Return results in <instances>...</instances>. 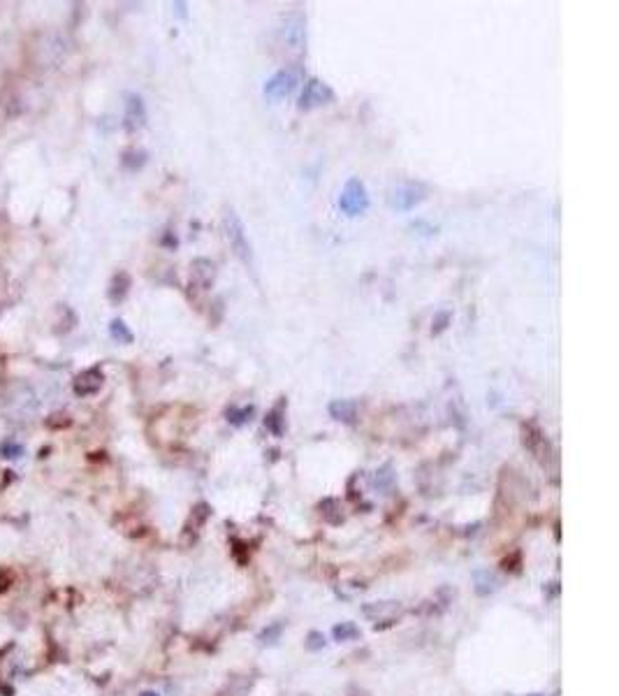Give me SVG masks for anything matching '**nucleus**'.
<instances>
[{"label": "nucleus", "mask_w": 619, "mask_h": 696, "mask_svg": "<svg viewBox=\"0 0 619 696\" xmlns=\"http://www.w3.org/2000/svg\"><path fill=\"white\" fill-rule=\"evenodd\" d=\"M281 629H283L281 624H274L272 629H265V631L260 633V641H265V638H276L279 633H281Z\"/></svg>", "instance_id": "nucleus-19"}, {"label": "nucleus", "mask_w": 619, "mask_h": 696, "mask_svg": "<svg viewBox=\"0 0 619 696\" xmlns=\"http://www.w3.org/2000/svg\"><path fill=\"white\" fill-rule=\"evenodd\" d=\"M424 186L420 182H404L395 186L387 195V202H390L392 209L397 211H411L415 204H420L424 200Z\"/></svg>", "instance_id": "nucleus-3"}, {"label": "nucleus", "mask_w": 619, "mask_h": 696, "mask_svg": "<svg viewBox=\"0 0 619 696\" xmlns=\"http://www.w3.org/2000/svg\"><path fill=\"white\" fill-rule=\"evenodd\" d=\"M223 230H225V239L230 241L232 251L237 253V258L243 260V263H251L253 253H251V244H248L246 237V230H243V223L235 211H225L223 216Z\"/></svg>", "instance_id": "nucleus-1"}, {"label": "nucleus", "mask_w": 619, "mask_h": 696, "mask_svg": "<svg viewBox=\"0 0 619 696\" xmlns=\"http://www.w3.org/2000/svg\"><path fill=\"white\" fill-rule=\"evenodd\" d=\"M497 587H499V583H497V578H494V574H490V571H476V589H478V594H490Z\"/></svg>", "instance_id": "nucleus-13"}, {"label": "nucleus", "mask_w": 619, "mask_h": 696, "mask_svg": "<svg viewBox=\"0 0 619 696\" xmlns=\"http://www.w3.org/2000/svg\"><path fill=\"white\" fill-rule=\"evenodd\" d=\"M109 334H111V339L118 341V344H133V339H135L130 327L121 318H114L109 323Z\"/></svg>", "instance_id": "nucleus-12"}, {"label": "nucleus", "mask_w": 619, "mask_h": 696, "mask_svg": "<svg viewBox=\"0 0 619 696\" xmlns=\"http://www.w3.org/2000/svg\"><path fill=\"white\" fill-rule=\"evenodd\" d=\"M251 415H253V409L251 406H243V409H230L228 411V422H232V425L237 427H241V425H246L248 420H251Z\"/></svg>", "instance_id": "nucleus-15"}, {"label": "nucleus", "mask_w": 619, "mask_h": 696, "mask_svg": "<svg viewBox=\"0 0 619 696\" xmlns=\"http://www.w3.org/2000/svg\"><path fill=\"white\" fill-rule=\"evenodd\" d=\"M128 290H130V276L126 274V272H118V274L111 276V283H109V300L111 302L114 304L123 302L128 295Z\"/></svg>", "instance_id": "nucleus-11"}, {"label": "nucleus", "mask_w": 619, "mask_h": 696, "mask_svg": "<svg viewBox=\"0 0 619 696\" xmlns=\"http://www.w3.org/2000/svg\"><path fill=\"white\" fill-rule=\"evenodd\" d=\"M299 77H302V74H299L297 67H285V70H279L274 77L267 79L265 96L270 98V100H283V98H287L292 91L297 89Z\"/></svg>", "instance_id": "nucleus-4"}, {"label": "nucleus", "mask_w": 619, "mask_h": 696, "mask_svg": "<svg viewBox=\"0 0 619 696\" xmlns=\"http://www.w3.org/2000/svg\"><path fill=\"white\" fill-rule=\"evenodd\" d=\"M123 119H126V130H130V133L144 128V123H146V107H144V100L137 93H130L128 96L126 116H123Z\"/></svg>", "instance_id": "nucleus-7"}, {"label": "nucleus", "mask_w": 619, "mask_h": 696, "mask_svg": "<svg viewBox=\"0 0 619 696\" xmlns=\"http://www.w3.org/2000/svg\"><path fill=\"white\" fill-rule=\"evenodd\" d=\"M214 274H216V267L214 263H209V260H204V258H199L193 263L191 267V283L193 285H197L199 290H206L211 285V281H214Z\"/></svg>", "instance_id": "nucleus-9"}, {"label": "nucleus", "mask_w": 619, "mask_h": 696, "mask_svg": "<svg viewBox=\"0 0 619 696\" xmlns=\"http://www.w3.org/2000/svg\"><path fill=\"white\" fill-rule=\"evenodd\" d=\"M281 411H283V404H279L274 411L267 415V420H265V425H267V430L274 432L279 437L281 432H283V418H281Z\"/></svg>", "instance_id": "nucleus-16"}, {"label": "nucleus", "mask_w": 619, "mask_h": 696, "mask_svg": "<svg viewBox=\"0 0 619 696\" xmlns=\"http://www.w3.org/2000/svg\"><path fill=\"white\" fill-rule=\"evenodd\" d=\"M281 35H283V42L287 47H292V49L302 47V42H304V17L299 14V12L287 17Z\"/></svg>", "instance_id": "nucleus-8"}, {"label": "nucleus", "mask_w": 619, "mask_h": 696, "mask_svg": "<svg viewBox=\"0 0 619 696\" xmlns=\"http://www.w3.org/2000/svg\"><path fill=\"white\" fill-rule=\"evenodd\" d=\"M0 455L5 459H19L23 455V446L17 444V441H3L0 444Z\"/></svg>", "instance_id": "nucleus-17"}, {"label": "nucleus", "mask_w": 619, "mask_h": 696, "mask_svg": "<svg viewBox=\"0 0 619 696\" xmlns=\"http://www.w3.org/2000/svg\"><path fill=\"white\" fill-rule=\"evenodd\" d=\"M140 696H160V694H155V692H142Z\"/></svg>", "instance_id": "nucleus-20"}, {"label": "nucleus", "mask_w": 619, "mask_h": 696, "mask_svg": "<svg viewBox=\"0 0 619 696\" xmlns=\"http://www.w3.org/2000/svg\"><path fill=\"white\" fill-rule=\"evenodd\" d=\"M309 650H321L323 645H325V638H323V633H318V631H311L309 633Z\"/></svg>", "instance_id": "nucleus-18"}, {"label": "nucleus", "mask_w": 619, "mask_h": 696, "mask_svg": "<svg viewBox=\"0 0 619 696\" xmlns=\"http://www.w3.org/2000/svg\"><path fill=\"white\" fill-rule=\"evenodd\" d=\"M332 98H334V93L327 84L321 82V79H316V77H311L309 82L304 84L302 98H299V107L302 109H316V107H321V105L329 102Z\"/></svg>", "instance_id": "nucleus-5"}, {"label": "nucleus", "mask_w": 619, "mask_h": 696, "mask_svg": "<svg viewBox=\"0 0 619 696\" xmlns=\"http://www.w3.org/2000/svg\"><path fill=\"white\" fill-rule=\"evenodd\" d=\"M102 383H105L102 369H100V367H91V369H84V371H79V374L74 376L72 390H74V395H77V397H91V395L100 393Z\"/></svg>", "instance_id": "nucleus-6"}, {"label": "nucleus", "mask_w": 619, "mask_h": 696, "mask_svg": "<svg viewBox=\"0 0 619 696\" xmlns=\"http://www.w3.org/2000/svg\"><path fill=\"white\" fill-rule=\"evenodd\" d=\"M329 415H332L334 420H341V422L353 425L355 418H358V404H355L353 400H334L332 404H329Z\"/></svg>", "instance_id": "nucleus-10"}, {"label": "nucleus", "mask_w": 619, "mask_h": 696, "mask_svg": "<svg viewBox=\"0 0 619 696\" xmlns=\"http://www.w3.org/2000/svg\"><path fill=\"white\" fill-rule=\"evenodd\" d=\"M332 633H334L336 641H353V638L360 636V629L353 622H341V624L334 627Z\"/></svg>", "instance_id": "nucleus-14"}, {"label": "nucleus", "mask_w": 619, "mask_h": 696, "mask_svg": "<svg viewBox=\"0 0 619 696\" xmlns=\"http://www.w3.org/2000/svg\"><path fill=\"white\" fill-rule=\"evenodd\" d=\"M339 209L346 216H360L369 209V193L365 182L360 179H348L339 195Z\"/></svg>", "instance_id": "nucleus-2"}]
</instances>
